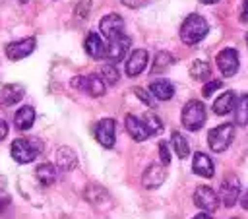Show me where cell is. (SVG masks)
Masks as SVG:
<instances>
[{
    "mask_svg": "<svg viewBox=\"0 0 248 219\" xmlns=\"http://www.w3.org/2000/svg\"><path fill=\"white\" fill-rule=\"evenodd\" d=\"M209 31V25L203 16L200 14H190L182 25H180V39L184 45H198Z\"/></svg>",
    "mask_w": 248,
    "mask_h": 219,
    "instance_id": "obj_1",
    "label": "cell"
},
{
    "mask_svg": "<svg viewBox=\"0 0 248 219\" xmlns=\"http://www.w3.org/2000/svg\"><path fill=\"white\" fill-rule=\"evenodd\" d=\"M41 151H43V143L37 138H17L12 141V147H10L12 159L19 165L31 163Z\"/></svg>",
    "mask_w": 248,
    "mask_h": 219,
    "instance_id": "obj_2",
    "label": "cell"
},
{
    "mask_svg": "<svg viewBox=\"0 0 248 219\" xmlns=\"http://www.w3.org/2000/svg\"><path fill=\"white\" fill-rule=\"evenodd\" d=\"M205 118H207V112H205V105L198 99H192L184 105L182 109V126L190 132H198L203 124H205Z\"/></svg>",
    "mask_w": 248,
    "mask_h": 219,
    "instance_id": "obj_3",
    "label": "cell"
},
{
    "mask_svg": "<svg viewBox=\"0 0 248 219\" xmlns=\"http://www.w3.org/2000/svg\"><path fill=\"white\" fill-rule=\"evenodd\" d=\"M232 138H234V126L227 122V124H219V126H215V128L209 130L207 143H209L211 151L221 153V151H225L231 145Z\"/></svg>",
    "mask_w": 248,
    "mask_h": 219,
    "instance_id": "obj_4",
    "label": "cell"
},
{
    "mask_svg": "<svg viewBox=\"0 0 248 219\" xmlns=\"http://www.w3.org/2000/svg\"><path fill=\"white\" fill-rule=\"evenodd\" d=\"M130 45H132V41H130V37H128V35H124V33H120V35H116V37L108 39L105 58H107L108 62H112V64H118V62L128 54Z\"/></svg>",
    "mask_w": 248,
    "mask_h": 219,
    "instance_id": "obj_5",
    "label": "cell"
},
{
    "mask_svg": "<svg viewBox=\"0 0 248 219\" xmlns=\"http://www.w3.org/2000/svg\"><path fill=\"white\" fill-rule=\"evenodd\" d=\"M93 134H95V140L103 145V147H107V149H110L112 145H114V136H116V122L112 120V118H103V120H99L97 124H95V128H93Z\"/></svg>",
    "mask_w": 248,
    "mask_h": 219,
    "instance_id": "obj_6",
    "label": "cell"
},
{
    "mask_svg": "<svg viewBox=\"0 0 248 219\" xmlns=\"http://www.w3.org/2000/svg\"><path fill=\"white\" fill-rule=\"evenodd\" d=\"M217 198L223 202L225 207H232L238 202V198H240V182H238V178L236 176L225 178L223 184H221V192L217 194Z\"/></svg>",
    "mask_w": 248,
    "mask_h": 219,
    "instance_id": "obj_7",
    "label": "cell"
},
{
    "mask_svg": "<svg viewBox=\"0 0 248 219\" xmlns=\"http://www.w3.org/2000/svg\"><path fill=\"white\" fill-rule=\"evenodd\" d=\"M215 62H217V66L225 78H231L238 72V52L234 48H223L217 54Z\"/></svg>",
    "mask_w": 248,
    "mask_h": 219,
    "instance_id": "obj_8",
    "label": "cell"
},
{
    "mask_svg": "<svg viewBox=\"0 0 248 219\" xmlns=\"http://www.w3.org/2000/svg\"><path fill=\"white\" fill-rule=\"evenodd\" d=\"M194 203H196L200 209L211 213V211L217 209V205H219V198H217L215 190H211L209 186H198L196 192H194Z\"/></svg>",
    "mask_w": 248,
    "mask_h": 219,
    "instance_id": "obj_9",
    "label": "cell"
},
{
    "mask_svg": "<svg viewBox=\"0 0 248 219\" xmlns=\"http://www.w3.org/2000/svg\"><path fill=\"white\" fill-rule=\"evenodd\" d=\"M35 39L33 37H27V39H19V41H14L6 47V56L10 60H21L25 56H29L33 50H35Z\"/></svg>",
    "mask_w": 248,
    "mask_h": 219,
    "instance_id": "obj_10",
    "label": "cell"
},
{
    "mask_svg": "<svg viewBox=\"0 0 248 219\" xmlns=\"http://www.w3.org/2000/svg\"><path fill=\"white\" fill-rule=\"evenodd\" d=\"M147 62H149V54H147V50H143V48L132 50V54H130L128 60H126V74H128L130 78L140 76V74L145 70Z\"/></svg>",
    "mask_w": 248,
    "mask_h": 219,
    "instance_id": "obj_11",
    "label": "cell"
},
{
    "mask_svg": "<svg viewBox=\"0 0 248 219\" xmlns=\"http://www.w3.org/2000/svg\"><path fill=\"white\" fill-rule=\"evenodd\" d=\"M99 27H101V33H103L107 39H112V37L124 33V19H122L118 14H108V16H105V17L101 19Z\"/></svg>",
    "mask_w": 248,
    "mask_h": 219,
    "instance_id": "obj_12",
    "label": "cell"
},
{
    "mask_svg": "<svg viewBox=\"0 0 248 219\" xmlns=\"http://www.w3.org/2000/svg\"><path fill=\"white\" fill-rule=\"evenodd\" d=\"M192 171H194L196 174L203 176V178H211V176L215 174V165H213V161L209 159V155L198 151V153H194V157H192Z\"/></svg>",
    "mask_w": 248,
    "mask_h": 219,
    "instance_id": "obj_13",
    "label": "cell"
},
{
    "mask_svg": "<svg viewBox=\"0 0 248 219\" xmlns=\"http://www.w3.org/2000/svg\"><path fill=\"white\" fill-rule=\"evenodd\" d=\"M83 48H85V52H87L91 58H95V60L105 58V52H107L105 41L101 39V35H97V33H93V31L87 33L85 43H83Z\"/></svg>",
    "mask_w": 248,
    "mask_h": 219,
    "instance_id": "obj_14",
    "label": "cell"
},
{
    "mask_svg": "<svg viewBox=\"0 0 248 219\" xmlns=\"http://www.w3.org/2000/svg\"><path fill=\"white\" fill-rule=\"evenodd\" d=\"M165 178H167V172H165L163 165H157L155 163V165H149L145 169V172L141 176V184L145 188H159L165 182Z\"/></svg>",
    "mask_w": 248,
    "mask_h": 219,
    "instance_id": "obj_15",
    "label": "cell"
},
{
    "mask_svg": "<svg viewBox=\"0 0 248 219\" xmlns=\"http://www.w3.org/2000/svg\"><path fill=\"white\" fill-rule=\"evenodd\" d=\"M25 93V87L21 83H8L0 89V107H12L17 101H21Z\"/></svg>",
    "mask_w": 248,
    "mask_h": 219,
    "instance_id": "obj_16",
    "label": "cell"
},
{
    "mask_svg": "<svg viewBox=\"0 0 248 219\" xmlns=\"http://www.w3.org/2000/svg\"><path fill=\"white\" fill-rule=\"evenodd\" d=\"M234 105H236V97L232 91H225L221 93L215 101H213V112L219 114V116H225V114H231L234 110Z\"/></svg>",
    "mask_w": 248,
    "mask_h": 219,
    "instance_id": "obj_17",
    "label": "cell"
},
{
    "mask_svg": "<svg viewBox=\"0 0 248 219\" xmlns=\"http://www.w3.org/2000/svg\"><path fill=\"white\" fill-rule=\"evenodd\" d=\"M149 93L157 99V101H169L174 97V85L169 79H155L149 85Z\"/></svg>",
    "mask_w": 248,
    "mask_h": 219,
    "instance_id": "obj_18",
    "label": "cell"
},
{
    "mask_svg": "<svg viewBox=\"0 0 248 219\" xmlns=\"http://www.w3.org/2000/svg\"><path fill=\"white\" fill-rule=\"evenodd\" d=\"M33 122H35V109L33 107H29V105H23V107H19L17 110H16V114H14V124H16V128L17 130H29L31 126H33Z\"/></svg>",
    "mask_w": 248,
    "mask_h": 219,
    "instance_id": "obj_19",
    "label": "cell"
},
{
    "mask_svg": "<svg viewBox=\"0 0 248 219\" xmlns=\"http://www.w3.org/2000/svg\"><path fill=\"white\" fill-rule=\"evenodd\" d=\"M56 165L62 169V171H72L76 165H78V155L74 149H70L68 145H62L58 151H56Z\"/></svg>",
    "mask_w": 248,
    "mask_h": 219,
    "instance_id": "obj_20",
    "label": "cell"
},
{
    "mask_svg": "<svg viewBox=\"0 0 248 219\" xmlns=\"http://www.w3.org/2000/svg\"><path fill=\"white\" fill-rule=\"evenodd\" d=\"M126 128H128V134H130L136 141H143V140L149 138V134H147V130H145V126H143V122H141V118H138V116L128 114V116H126Z\"/></svg>",
    "mask_w": 248,
    "mask_h": 219,
    "instance_id": "obj_21",
    "label": "cell"
},
{
    "mask_svg": "<svg viewBox=\"0 0 248 219\" xmlns=\"http://www.w3.org/2000/svg\"><path fill=\"white\" fill-rule=\"evenodd\" d=\"M83 91H87L91 97H101L107 91V83H105V79L99 74H91L85 79V89Z\"/></svg>",
    "mask_w": 248,
    "mask_h": 219,
    "instance_id": "obj_22",
    "label": "cell"
},
{
    "mask_svg": "<svg viewBox=\"0 0 248 219\" xmlns=\"http://www.w3.org/2000/svg\"><path fill=\"white\" fill-rule=\"evenodd\" d=\"M35 176H37V180H39L41 184L50 186V184L56 180V169H54L52 163H43V165H39V167L35 169Z\"/></svg>",
    "mask_w": 248,
    "mask_h": 219,
    "instance_id": "obj_23",
    "label": "cell"
},
{
    "mask_svg": "<svg viewBox=\"0 0 248 219\" xmlns=\"http://www.w3.org/2000/svg\"><path fill=\"white\" fill-rule=\"evenodd\" d=\"M170 145H172V151L178 155V159H186V157L190 155L188 140H186L180 132H172V136H170Z\"/></svg>",
    "mask_w": 248,
    "mask_h": 219,
    "instance_id": "obj_24",
    "label": "cell"
},
{
    "mask_svg": "<svg viewBox=\"0 0 248 219\" xmlns=\"http://www.w3.org/2000/svg\"><path fill=\"white\" fill-rule=\"evenodd\" d=\"M190 76H192L194 79H198V81H205V79L211 76V66H209V62H205V60H194V62L190 64Z\"/></svg>",
    "mask_w": 248,
    "mask_h": 219,
    "instance_id": "obj_25",
    "label": "cell"
},
{
    "mask_svg": "<svg viewBox=\"0 0 248 219\" xmlns=\"http://www.w3.org/2000/svg\"><path fill=\"white\" fill-rule=\"evenodd\" d=\"M141 122H143V126H145L149 136H155V134H159L163 130V122H161V118L155 112H145L141 116Z\"/></svg>",
    "mask_w": 248,
    "mask_h": 219,
    "instance_id": "obj_26",
    "label": "cell"
},
{
    "mask_svg": "<svg viewBox=\"0 0 248 219\" xmlns=\"http://www.w3.org/2000/svg\"><path fill=\"white\" fill-rule=\"evenodd\" d=\"M234 110H236V124L246 126V124H248V95H242V97L236 101Z\"/></svg>",
    "mask_w": 248,
    "mask_h": 219,
    "instance_id": "obj_27",
    "label": "cell"
},
{
    "mask_svg": "<svg viewBox=\"0 0 248 219\" xmlns=\"http://www.w3.org/2000/svg\"><path fill=\"white\" fill-rule=\"evenodd\" d=\"M172 62H174L172 54H170V52H167V50H161V52L155 56V62H153V68H151V70L157 74V72H161V70H167Z\"/></svg>",
    "mask_w": 248,
    "mask_h": 219,
    "instance_id": "obj_28",
    "label": "cell"
},
{
    "mask_svg": "<svg viewBox=\"0 0 248 219\" xmlns=\"http://www.w3.org/2000/svg\"><path fill=\"white\" fill-rule=\"evenodd\" d=\"M101 78L105 79V83H110V85H114L118 79H120V74H118V68L112 64V62H108V64H105L103 66V70H101Z\"/></svg>",
    "mask_w": 248,
    "mask_h": 219,
    "instance_id": "obj_29",
    "label": "cell"
},
{
    "mask_svg": "<svg viewBox=\"0 0 248 219\" xmlns=\"http://www.w3.org/2000/svg\"><path fill=\"white\" fill-rule=\"evenodd\" d=\"M85 198H87L91 203H101V200L107 198V190H105L103 186H99V184H91V186H87V190H85Z\"/></svg>",
    "mask_w": 248,
    "mask_h": 219,
    "instance_id": "obj_30",
    "label": "cell"
},
{
    "mask_svg": "<svg viewBox=\"0 0 248 219\" xmlns=\"http://www.w3.org/2000/svg\"><path fill=\"white\" fill-rule=\"evenodd\" d=\"M134 93L140 97V101L143 103V105H147L149 109H153L155 107V99H151V93L149 91H145L143 87H134Z\"/></svg>",
    "mask_w": 248,
    "mask_h": 219,
    "instance_id": "obj_31",
    "label": "cell"
},
{
    "mask_svg": "<svg viewBox=\"0 0 248 219\" xmlns=\"http://www.w3.org/2000/svg\"><path fill=\"white\" fill-rule=\"evenodd\" d=\"M219 87H221V81H219V79H213V81H209V83H205V85H203L202 93H203V97H211V95H213V91H215V89H219Z\"/></svg>",
    "mask_w": 248,
    "mask_h": 219,
    "instance_id": "obj_32",
    "label": "cell"
},
{
    "mask_svg": "<svg viewBox=\"0 0 248 219\" xmlns=\"http://www.w3.org/2000/svg\"><path fill=\"white\" fill-rule=\"evenodd\" d=\"M159 155H161V163L163 165H169L170 163V151H169V145L165 141L159 143Z\"/></svg>",
    "mask_w": 248,
    "mask_h": 219,
    "instance_id": "obj_33",
    "label": "cell"
},
{
    "mask_svg": "<svg viewBox=\"0 0 248 219\" xmlns=\"http://www.w3.org/2000/svg\"><path fill=\"white\" fill-rule=\"evenodd\" d=\"M89 8H91V0H79L78 4V17H85L89 14Z\"/></svg>",
    "mask_w": 248,
    "mask_h": 219,
    "instance_id": "obj_34",
    "label": "cell"
},
{
    "mask_svg": "<svg viewBox=\"0 0 248 219\" xmlns=\"http://www.w3.org/2000/svg\"><path fill=\"white\" fill-rule=\"evenodd\" d=\"M122 4L128 8H143L149 4V0H122Z\"/></svg>",
    "mask_w": 248,
    "mask_h": 219,
    "instance_id": "obj_35",
    "label": "cell"
},
{
    "mask_svg": "<svg viewBox=\"0 0 248 219\" xmlns=\"http://www.w3.org/2000/svg\"><path fill=\"white\" fill-rule=\"evenodd\" d=\"M240 19L248 21V0H242V10H240Z\"/></svg>",
    "mask_w": 248,
    "mask_h": 219,
    "instance_id": "obj_36",
    "label": "cell"
},
{
    "mask_svg": "<svg viewBox=\"0 0 248 219\" xmlns=\"http://www.w3.org/2000/svg\"><path fill=\"white\" fill-rule=\"evenodd\" d=\"M6 136H8V124H6V122L0 118V141H2Z\"/></svg>",
    "mask_w": 248,
    "mask_h": 219,
    "instance_id": "obj_37",
    "label": "cell"
},
{
    "mask_svg": "<svg viewBox=\"0 0 248 219\" xmlns=\"http://www.w3.org/2000/svg\"><path fill=\"white\" fill-rule=\"evenodd\" d=\"M240 205H242L244 209H248V190H244V194L240 196Z\"/></svg>",
    "mask_w": 248,
    "mask_h": 219,
    "instance_id": "obj_38",
    "label": "cell"
},
{
    "mask_svg": "<svg viewBox=\"0 0 248 219\" xmlns=\"http://www.w3.org/2000/svg\"><path fill=\"white\" fill-rule=\"evenodd\" d=\"M192 219H211V215H209L207 211H203V213H198V215H194Z\"/></svg>",
    "mask_w": 248,
    "mask_h": 219,
    "instance_id": "obj_39",
    "label": "cell"
},
{
    "mask_svg": "<svg viewBox=\"0 0 248 219\" xmlns=\"http://www.w3.org/2000/svg\"><path fill=\"white\" fill-rule=\"evenodd\" d=\"M8 202H10V198H0V211H2V209L8 205Z\"/></svg>",
    "mask_w": 248,
    "mask_h": 219,
    "instance_id": "obj_40",
    "label": "cell"
},
{
    "mask_svg": "<svg viewBox=\"0 0 248 219\" xmlns=\"http://www.w3.org/2000/svg\"><path fill=\"white\" fill-rule=\"evenodd\" d=\"M200 2H203V4H215L217 0H200Z\"/></svg>",
    "mask_w": 248,
    "mask_h": 219,
    "instance_id": "obj_41",
    "label": "cell"
},
{
    "mask_svg": "<svg viewBox=\"0 0 248 219\" xmlns=\"http://www.w3.org/2000/svg\"><path fill=\"white\" fill-rule=\"evenodd\" d=\"M19 2H23V4H25V2H27V0H19Z\"/></svg>",
    "mask_w": 248,
    "mask_h": 219,
    "instance_id": "obj_42",
    "label": "cell"
},
{
    "mask_svg": "<svg viewBox=\"0 0 248 219\" xmlns=\"http://www.w3.org/2000/svg\"><path fill=\"white\" fill-rule=\"evenodd\" d=\"M246 45H248V35H246Z\"/></svg>",
    "mask_w": 248,
    "mask_h": 219,
    "instance_id": "obj_43",
    "label": "cell"
},
{
    "mask_svg": "<svg viewBox=\"0 0 248 219\" xmlns=\"http://www.w3.org/2000/svg\"><path fill=\"white\" fill-rule=\"evenodd\" d=\"M232 219H240V217H232Z\"/></svg>",
    "mask_w": 248,
    "mask_h": 219,
    "instance_id": "obj_44",
    "label": "cell"
}]
</instances>
